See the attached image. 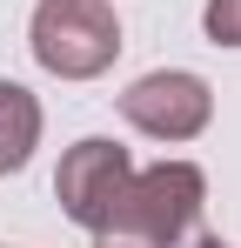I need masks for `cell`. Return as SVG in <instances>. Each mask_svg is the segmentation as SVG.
Masks as SVG:
<instances>
[{
    "mask_svg": "<svg viewBox=\"0 0 241 248\" xmlns=\"http://www.w3.org/2000/svg\"><path fill=\"white\" fill-rule=\"evenodd\" d=\"M201 202H208V174L195 161H154V168H134L127 195H120L114 215V235L107 242L127 248H181L201 221Z\"/></svg>",
    "mask_w": 241,
    "mask_h": 248,
    "instance_id": "6da1fadb",
    "label": "cell"
},
{
    "mask_svg": "<svg viewBox=\"0 0 241 248\" xmlns=\"http://www.w3.org/2000/svg\"><path fill=\"white\" fill-rule=\"evenodd\" d=\"M27 47L47 74L60 81H94L120 54V20L114 0H40L27 20Z\"/></svg>",
    "mask_w": 241,
    "mask_h": 248,
    "instance_id": "7a4b0ae2",
    "label": "cell"
},
{
    "mask_svg": "<svg viewBox=\"0 0 241 248\" xmlns=\"http://www.w3.org/2000/svg\"><path fill=\"white\" fill-rule=\"evenodd\" d=\"M127 181H134V161H127V148L107 141V134H87L74 141L60 168H54V195H60V215L87 228V235H114V215H120V195H127Z\"/></svg>",
    "mask_w": 241,
    "mask_h": 248,
    "instance_id": "3957f363",
    "label": "cell"
},
{
    "mask_svg": "<svg viewBox=\"0 0 241 248\" xmlns=\"http://www.w3.org/2000/svg\"><path fill=\"white\" fill-rule=\"evenodd\" d=\"M120 121L134 127V134H148V141H195L201 127L214 121V87L188 74V67H154V74H141V81H127L120 94Z\"/></svg>",
    "mask_w": 241,
    "mask_h": 248,
    "instance_id": "277c9868",
    "label": "cell"
},
{
    "mask_svg": "<svg viewBox=\"0 0 241 248\" xmlns=\"http://www.w3.org/2000/svg\"><path fill=\"white\" fill-rule=\"evenodd\" d=\"M40 148V101L20 81H0V174H20Z\"/></svg>",
    "mask_w": 241,
    "mask_h": 248,
    "instance_id": "5b68a950",
    "label": "cell"
},
{
    "mask_svg": "<svg viewBox=\"0 0 241 248\" xmlns=\"http://www.w3.org/2000/svg\"><path fill=\"white\" fill-rule=\"evenodd\" d=\"M201 27L214 47H241V0H208L201 7Z\"/></svg>",
    "mask_w": 241,
    "mask_h": 248,
    "instance_id": "8992f818",
    "label": "cell"
},
{
    "mask_svg": "<svg viewBox=\"0 0 241 248\" xmlns=\"http://www.w3.org/2000/svg\"><path fill=\"white\" fill-rule=\"evenodd\" d=\"M195 248H228V242H221V235H201V242H195Z\"/></svg>",
    "mask_w": 241,
    "mask_h": 248,
    "instance_id": "52a82bcc",
    "label": "cell"
},
{
    "mask_svg": "<svg viewBox=\"0 0 241 248\" xmlns=\"http://www.w3.org/2000/svg\"><path fill=\"white\" fill-rule=\"evenodd\" d=\"M101 248H127V242H101Z\"/></svg>",
    "mask_w": 241,
    "mask_h": 248,
    "instance_id": "ba28073f",
    "label": "cell"
}]
</instances>
